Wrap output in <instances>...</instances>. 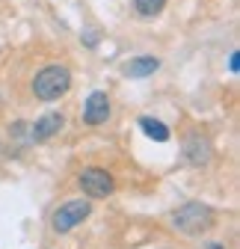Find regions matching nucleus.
<instances>
[{
  "label": "nucleus",
  "mask_w": 240,
  "mask_h": 249,
  "mask_svg": "<svg viewBox=\"0 0 240 249\" xmlns=\"http://www.w3.org/2000/svg\"><path fill=\"white\" fill-rule=\"evenodd\" d=\"M71 89V71L66 66H45L33 77V95L39 101H56Z\"/></svg>",
  "instance_id": "f257e3e1"
},
{
  "label": "nucleus",
  "mask_w": 240,
  "mask_h": 249,
  "mask_svg": "<svg viewBox=\"0 0 240 249\" xmlns=\"http://www.w3.org/2000/svg\"><path fill=\"white\" fill-rule=\"evenodd\" d=\"M172 226L181 234H202L214 226V211L202 202H187L172 213Z\"/></svg>",
  "instance_id": "f03ea898"
},
{
  "label": "nucleus",
  "mask_w": 240,
  "mask_h": 249,
  "mask_svg": "<svg viewBox=\"0 0 240 249\" xmlns=\"http://www.w3.org/2000/svg\"><path fill=\"white\" fill-rule=\"evenodd\" d=\"M89 213H92V205H89L86 199H71V202H66V205H59L56 213H53V231H56V234L71 231L74 226H80V223L86 220Z\"/></svg>",
  "instance_id": "7ed1b4c3"
},
{
  "label": "nucleus",
  "mask_w": 240,
  "mask_h": 249,
  "mask_svg": "<svg viewBox=\"0 0 240 249\" xmlns=\"http://www.w3.org/2000/svg\"><path fill=\"white\" fill-rule=\"evenodd\" d=\"M77 184H80V190H83L89 199H107V196L116 190L113 175H110L107 169H98V166L83 169V172H80V178H77Z\"/></svg>",
  "instance_id": "20e7f679"
},
{
  "label": "nucleus",
  "mask_w": 240,
  "mask_h": 249,
  "mask_svg": "<svg viewBox=\"0 0 240 249\" xmlns=\"http://www.w3.org/2000/svg\"><path fill=\"white\" fill-rule=\"evenodd\" d=\"M107 119H110V98H107V92H101V89L89 92V98L83 104V122L92 124V128H98V124H104Z\"/></svg>",
  "instance_id": "39448f33"
},
{
  "label": "nucleus",
  "mask_w": 240,
  "mask_h": 249,
  "mask_svg": "<svg viewBox=\"0 0 240 249\" xmlns=\"http://www.w3.org/2000/svg\"><path fill=\"white\" fill-rule=\"evenodd\" d=\"M63 124H66L63 113H45V116L36 119V124L30 128V134H33L36 142H45V140H51V137H56L59 131H63Z\"/></svg>",
  "instance_id": "423d86ee"
},
{
  "label": "nucleus",
  "mask_w": 240,
  "mask_h": 249,
  "mask_svg": "<svg viewBox=\"0 0 240 249\" xmlns=\"http://www.w3.org/2000/svg\"><path fill=\"white\" fill-rule=\"evenodd\" d=\"M184 158H187V163H193V166L207 163V160H211V140L202 137V134H193V137L184 142Z\"/></svg>",
  "instance_id": "0eeeda50"
},
{
  "label": "nucleus",
  "mask_w": 240,
  "mask_h": 249,
  "mask_svg": "<svg viewBox=\"0 0 240 249\" xmlns=\"http://www.w3.org/2000/svg\"><path fill=\"white\" fill-rule=\"evenodd\" d=\"M157 69H160L157 56H134L122 71H125V77H152Z\"/></svg>",
  "instance_id": "6e6552de"
},
{
  "label": "nucleus",
  "mask_w": 240,
  "mask_h": 249,
  "mask_svg": "<svg viewBox=\"0 0 240 249\" xmlns=\"http://www.w3.org/2000/svg\"><path fill=\"white\" fill-rule=\"evenodd\" d=\"M139 128L145 131V137H152V140H157V142H166V140H169V128H166L160 119L142 116V119H139Z\"/></svg>",
  "instance_id": "1a4fd4ad"
},
{
  "label": "nucleus",
  "mask_w": 240,
  "mask_h": 249,
  "mask_svg": "<svg viewBox=\"0 0 240 249\" xmlns=\"http://www.w3.org/2000/svg\"><path fill=\"white\" fill-rule=\"evenodd\" d=\"M163 6H166V0H134V9L139 18H154L163 12Z\"/></svg>",
  "instance_id": "9d476101"
},
{
  "label": "nucleus",
  "mask_w": 240,
  "mask_h": 249,
  "mask_svg": "<svg viewBox=\"0 0 240 249\" xmlns=\"http://www.w3.org/2000/svg\"><path fill=\"white\" fill-rule=\"evenodd\" d=\"M228 69L237 74V69H240V53L237 51H231V56H228Z\"/></svg>",
  "instance_id": "9b49d317"
},
{
  "label": "nucleus",
  "mask_w": 240,
  "mask_h": 249,
  "mask_svg": "<svg viewBox=\"0 0 240 249\" xmlns=\"http://www.w3.org/2000/svg\"><path fill=\"white\" fill-rule=\"evenodd\" d=\"M83 39H86V45H95V42H98V36H95V33H86Z\"/></svg>",
  "instance_id": "f8f14e48"
},
{
  "label": "nucleus",
  "mask_w": 240,
  "mask_h": 249,
  "mask_svg": "<svg viewBox=\"0 0 240 249\" xmlns=\"http://www.w3.org/2000/svg\"><path fill=\"white\" fill-rule=\"evenodd\" d=\"M207 249H225L223 243H211V246H207Z\"/></svg>",
  "instance_id": "ddd939ff"
}]
</instances>
